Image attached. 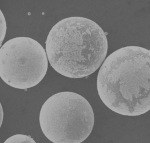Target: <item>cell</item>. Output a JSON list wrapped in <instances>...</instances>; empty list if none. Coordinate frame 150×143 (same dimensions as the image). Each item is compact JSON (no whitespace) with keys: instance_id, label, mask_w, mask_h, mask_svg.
<instances>
[{"instance_id":"277c9868","label":"cell","mask_w":150,"mask_h":143,"mask_svg":"<svg viewBox=\"0 0 150 143\" xmlns=\"http://www.w3.org/2000/svg\"><path fill=\"white\" fill-rule=\"evenodd\" d=\"M47 67L45 49L31 38H12L0 48V77L13 88L25 90L35 87L43 79Z\"/></svg>"},{"instance_id":"8992f818","label":"cell","mask_w":150,"mask_h":143,"mask_svg":"<svg viewBox=\"0 0 150 143\" xmlns=\"http://www.w3.org/2000/svg\"><path fill=\"white\" fill-rule=\"evenodd\" d=\"M6 31V24L4 15L0 9V46L4 39Z\"/></svg>"},{"instance_id":"5b68a950","label":"cell","mask_w":150,"mask_h":143,"mask_svg":"<svg viewBox=\"0 0 150 143\" xmlns=\"http://www.w3.org/2000/svg\"><path fill=\"white\" fill-rule=\"evenodd\" d=\"M4 143H36L30 135L15 134L7 138Z\"/></svg>"},{"instance_id":"3957f363","label":"cell","mask_w":150,"mask_h":143,"mask_svg":"<svg viewBox=\"0 0 150 143\" xmlns=\"http://www.w3.org/2000/svg\"><path fill=\"white\" fill-rule=\"evenodd\" d=\"M39 123L45 137L53 143H81L94 123L91 106L83 96L70 91L56 93L43 104Z\"/></svg>"},{"instance_id":"7a4b0ae2","label":"cell","mask_w":150,"mask_h":143,"mask_svg":"<svg viewBox=\"0 0 150 143\" xmlns=\"http://www.w3.org/2000/svg\"><path fill=\"white\" fill-rule=\"evenodd\" d=\"M107 33L94 21L81 16L62 19L50 29L45 42L52 67L70 78L94 72L105 59Z\"/></svg>"},{"instance_id":"52a82bcc","label":"cell","mask_w":150,"mask_h":143,"mask_svg":"<svg viewBox=\"0 0 150 143\" xmlns=\"http://www.w3.org/2000/svg\"><path fill=\"white\" fill-rule=\"evenodd\" d=\"M3 118H4V112H3V109H2V105L0 102V128H1V125L2 124Z\"/></svg>"},{"instance_id":"6da1fadb","label":"cell","mask_w":150,"mask_h":143,"mask_svg":"<svg viewBox=\"0 0 150 143\" xmlns=\"http://www.w3.org/2000/svg\"><path fill=\"white\" fill-rule=\"evenodd\" d=\"M103 102L112 111L138 116L150 109V51L135 45L121 48L107 57L97 75Z\"/></svg>"}]
</instances>
